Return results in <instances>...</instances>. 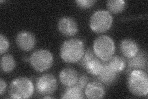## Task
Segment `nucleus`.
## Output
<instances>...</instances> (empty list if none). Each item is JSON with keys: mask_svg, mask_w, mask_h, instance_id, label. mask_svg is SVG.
Segmentation results:
<instances>
[{"mask_svg": "<svg viewBox=\"0 0 148 99\" xmlns=\"http://www.w3.org/2000/svg\"><path fill=\"white\" fill-rule=\"evenodd\" d=\"M89 82V78L86 76V75H82L80 77H78V81L77 84H75L77 86H78L81 89H85L86 86H87V84Z\"/></svg>", "mask_w": 148, "mask_h": 99, "instance_id": "5701e85b", "label": "nucleus"}, {"mask_svg": "<svg viewBox=\"0 0 148 99\" xmlns=\"http://www.w3.org/2000/svg\"><path fill=\"white\" fill-rule=\"evenodd\" d=\"M117 73L111 69L108 63L106 62H104V66L101 73L96 76L98 79L99 82L102 84H104L106 85H110L113 84L116 79H117L118 75Z\"/></svg>", "mask_w": 148, "mask_h": 99, "instance_id": "4468645a", "label": "nucleus"}, {"mask_svg": "<svg viewBox=\"0 0 148 99\" xmlns=\"http://www.w3.org/2000/svg\"><path fill=\"white\" fill-rule=\"evenodd\" d=\"M34 92V84L31 80L25 77H18L14 79L9 87V96L12 98H29Z\"/></svg>", "mask_w": 148, "mask_h": 99, "instance_id": "7ed1b4c3", "label": "nucleus"}, {"mask_svg": "<svg viewBox=\"0 0 148 99\" xmlns=\"http://www.w3.org/2000/svg\"><path fill=\"white\" fill-rule=\"evenodd\" d=\"M59 79L61 84L66 87L75 86L78 79V74L75 69L71 67L65 68L59 73Z\"/></svg>", "mask_w": 148, "mask_h": 99, "instance_id": "9b49d317", "label": "nucleus"}, {"mask_svg": "<svg viewBox=\"0 0 148 99\" xmlns=\"http://www.w3.org/2000/svg\"><path fill=\"white\" fill-rule=\"evenodd\" d=\"M57 79L51 74H45L36 80L35 89L40 95L49 96L57 90Z\"/></svg>", "mask_w": 148, "mask_h": 99, "instance_id": "0eeeda50", "label": "nucleus"}, {"mask_svg": "<svg viewBox=\"0 0 148 99\" xmlns=\"http://www.w3.org/2000/svg\"><path fill=\"white\" fill-rule=\"evenodd\" d=\"M115 50L114 40L107 35H101L94 42L93 51L97 57L106 62L112 57Z\"/></svg>", "mask_w": 148, "mask_h": 99, "instance_id": "20e7f679", "label": "nucleus"}, {"mask_svg": "<svg viewBox=\"0 0 148 99\" xmlns=\"http://www.w3.org/2000/svg\"><path fill=\"white\" fill-rule=\"evenodd\" d=\"M113 18L110 13L107 11L99 10L92 14L90 20L91 29L100 34L108 31L112 26Z\"/></svg>", "mask_w": 148, "mask_h": 99, "instance_id": "39448f33", "label": "nucleus"}, {"mask_svg": "<svg viewBox=\"0 0 148 99\" xmlns=\"http://www.w3.org/2000/svg\"><path fill=\"white\" fill-rule=\"evenodd\" d=\"M127 86L133 95L145 97L148 93V76L143 70H133L129 72Z\"/></svg>", "mask_w": 148, "mask_h": 99, "instance_id": "f03ea898", "label": "nucleus"}, {"mask_svg": "<svg viewBox=\"0 0 148 99\" xmlns=\"http://www.w3.org/2000/svg\"><path fill=\"white\" fill-rule=\"evenodd\" d=\"M108 10L114 14H119L124 11L126 2L123 0H109L106 2Z\"/></svg>", "mask_w": 148, "mask_h": 99, "instance_id": "6ab92c4d", "label": "nucleus"}, {"mask_svg": "<svg viewBox=\"0 0 148 99\" xmlns=\"http://www.w3.org/2000/svg\"><path fill=\"white\" fill-rule=\"evenodd\" d=\"M96 57H97V56L93 50H91V48L87 49L84 52L82 59L80 60L79 64L82 68L85 69L88 63Z\"/></svg>", "mask_w": 148, "mask_h": 99, "instance_id": "aec40b11", "label": "nucleus"}, {"mask_svg": "<svg viewBox=\"0 0 148 99\" xmlns=\"http://www.w3.org/2000/svg\"><path fill=\"white\" fill-rule=\"evenodd\" d=\"M9 48V42L3 34L0 35V52L1 54L6 52Z\"/></svg>", "mask_w": 148, "mask_h": 99, "instance_id": "412c9836", "label": "nucleus"}, {"mask_svg": "<svg viewBox=\"0 0 148 99\" xmlns=\"http://www.w3.org/2000/svg\"><path fill=\"white\" fill-rule=\"evenodd\" d=\"M59 31L65 36L75 35L78 30L77 23L74 19L64 17L60 19L58 22Z\"/></svg>", "mask_w": 148, "mask_h": 99, "instance_id": "1a4fd4ad", "label": "nucleus"}, {"mask_svg": "<svg viewBox=\"0 0 148 99\" xmlns=\"http://www.w3.org/2000/svg\"><path fill=\"white\" fill-rule=\"evenodd\" d=\"M84 98L83 90L76 85L69 87L62 93L61 98L64 99H82Z\"/></svg>", "mask_w": 148, "mask_h": 99, "instance_id": "dca6fc26", "label": "nucleus"}, {"mask_svg": "<svg viewBox=\"0 0 148 99\" xmlns=\"http://www.w3.org/2000/svg\"><path fill=\"white\" fill-rule=\"evenodd\" d=\"M96 1L93 0H77L75 1L77 5L82 9H88L92 7Z\"/></svg>", "mask_w": 148, "mask_h": 99, "instance_id": "4be33fe9", "label": "nucleus"}, {"mask_svg": "<svg viewBox=\"0 0 148 99\" xmlns=\"http://www.w3.org/2000/svg\"><path fill=\"white\" fill-rule=\"evenodd\" d=\"M147 67V55L146 51H139L136 55L128 60V69L129 73L133 70H144Z\"/></svg>", "mask_w": 148, "mask_h": 99, "instance_id": "9d476101", "label": "nucleus"}, {"mask_svg": "<svg viewBox=\"0 0 148 99\" xmlns=\"http://www.w3.org/2000/svg\"><path fill=\"white\" fill-rule=\"evenodd\" d=\"M16 66V61L11 55H4L1 59V68L4 73H11Z\"/></svg>", "mask_w": 148, "mask_h": 99, "instance_id": "a211bd4d", "label": "nucleus"}, {"mask_svg": "<svg viewBox=\"0 0 148 99\" xmlns=\"http://www.w3.org/2000/svg\"><path fill=\"white\" fill-rule=\"evenodd\" d=\"M109 66L114 71L117 73L122 71L126 67V61L120 56H114L109 61H106Z\"/></svg>", "mask_w": 148, "mask_h": 99, "instance_id": "2eb2a0df", "label": "nucleus"}, {"mask_svg": "<svg viewBox=\"0 0 148 99\" xmlns=\"http://www.w3.org/2000/svg\"><path fill=\"white\" fill-rule=\"evenodd\" d=\"M84 45L81 40L72 39L65 41L60 49V56L67 63L79 62L84 54Z\"/></svg>", "mask_w": 148, "mask_h": 99, "instance_id": "f257e3e1", "label": "nucleus"}, {"mask_svg": "<svg viewBox=\"0 0 148 99\" xmlns=\"http://www.w3.org/2000/svg\"><path fill=\"white\" fill-rule=\"evenodd\" d=\"M53 97H50V96H45L44 97V98H52Z\"/></svg>", "mask_w": 148, "mask_h": 99, "instance_id": "393cba45", "label": "nucleus"}, {"mask_svg": "<svg viewBox=\"0 0 148 99\" xmlns=\"http://www.w3.org/2000/svg\"><path fill=\"white\" fill-rule=\"evenodd\" d=\"M7 87V84L6 82L4 81L3 79H0V95L3 96L4 92H5V90Z\"/></svg>", "mask_w": 148, "mask_h": 99, "instance_id": "b1692460", "label": "nucleus"}, {"mask_svg": "<svg viewBox=\"0 0 148 99\" xmlns=\"http://www.w3.org/2000/svg\"><path fill=\"white\" fill-rule=\"evenodd\" d=\"M16 44L21 50L29 51L33 49L36 45V38L32 33L29 31H21L16 37Z\"/></svg>", "mask_w": 148, "mask_h": 99, "instance_id": "6e6552de", "label": "nucleus"}, {"mask_svg": "<svg viewBox=\"0 0 148 99\" xmlns=\"http://www.w3.org/2000/svg\"><path fill=\"white\" fill-rule=\"evenodd\" d=\"M104 66V63L99 60V58L96 57L88 63L85 69L87 72L92 76H97L101 73Z\"/></svg>", "mask_w": 148, "mask_h": 99, "instance_id": "f3484780", "label": "nucleus"}, {"mask_svg": "<svg viewBox=\"0 0 148 99\" xmlns=\"http://www.w3.org/2000/svg\"><path fill=\"white\" fill-rule=\"evenodd\" d=\"M120 51L122 55L127 58H131L137 55L140 50L136 42L130 39L123 40L120 45Z\"/></svg>", "mask_w": 148, "mask_h": 99, "instance_id": "ddd939ff", "label": "nucleus"}, {"mask_svg": "<svg viewBox=\"0 0 148 99\" xmlns=\"http://www.w3.org/2000/svg\"><path fill=\"white\" fill-rule=\"evenodd\" d=\"M105 93V88L100 82H90L85 87V94L88 98H101L104 96Z\"/></svg>", "mask_w": 148, "mask_h": 99, "instance_id": "f8f14e48", "label": "nucleus"}, {"mask_svg": "<svg viewBox=\"0 0 148 99\" xmlns=\"http://www.w3.org/2000/svg\"><path fill=\"white\" fill-rule=\"evenodd\" d=\"M29 61L32 67L36 71L44 72L51 67L53 63V56L47 50L40 49L32 54Z\"/></svg>", "mask_w": 148, "mask_h": 99, "instance_id": "423d86ee", "label": "nucleus"}]
</instances>
